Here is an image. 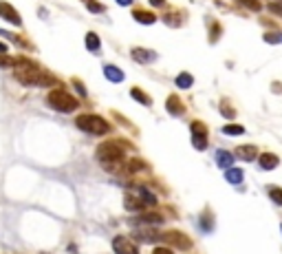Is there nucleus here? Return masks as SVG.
Instances as JSON below:
<instances>
[{
    "mask_svg": "<svg viewBox=\"0 0 282 254\" xmlns=\"http://www.w3.org/2000/svg\"><path fill=\"white\" fill-rule=\"evenodd\" d=\"M84 2H89V0H84Z\"/></svg>",
    "mask_w": 282,
    "mask_h": 254,
    "instance_id": "79ce46f5",
    "label": "nucleus"
},
{
    "mask_svg": "<svg viewBox=\"0 0 282 254\" xmlns=\"http://www.w3.org/2000/svg\"><path fill=\"white\" fill-rule=\"evenodd\" d=\"M47 104L51 109L60 111V113H71V111H75L80 106V100H75L73 95L66 93L64 89H55L47 95Z\"/></svg>",
    "mask_w": 282,
    "mask_h": 254,
    "instance_id": "39448f33",
    "label": "nucleus"
},
{
    "mask_svg": "<svg viewBox=\"0 0 282 254\" xmlns=\"http://www.w3.org/2000/svg\"><path fill=\"white\" fill-rule=\"evenodd\" d=\"M150 4H152V7H163V4H166V0H150Z\"/></svg>",
    "mask_w": 282,
    "mask_h": 254,
    "instance_id": "4c0bfd02",
    "label": "nucleus"
},
{
    "mask_svg": "<svg viewBox=\"0 0 282 254\" xmlns=\"http://www.w3.org/2000/svg\"><path fill=\"white\" fill-rule=\"evenodd\" d=\"M189 130H192V135H209L207 126H205L203 122H198V120H194L192 124H189Z\"/></svg>",
    "mask_w": 282,
    "mask_h": 254,
    "instance_id": "bb28decb",
    "label": "nucleus"
},
{
    "mask_svg": "<svg viewBox=\"0 0 282 254\" xmlns=\"http://www.w3.org/2000/svg\"><path fill=\"white\" fill-rule=\"evenodd\" d=\"M225 179L229 181V184H234V186H238V184H243V179H245V172L240 170V168H227L225 170Z\"/></svg>",
    "mask_w": 282,
    "mask_h": 254,
    "instance_id": "aec40b11",
    "label": "nucleus"
},
{
    "mask_svg": "<svg viewBox=\"0 0 282 254\" xmlns=\"http://www.w3.org/2000/svg\"><path fill=\"white\" fill-rule=\"evenodd\" d=\"M166 111L170 115H183L186 113V104H183V100L179 98V95H170V98L166 100Z\"/></svg>",
    "mask_w": 282,
    "mask_h": 254,
    "instance_id": "4468645a",
    "label": "nucleus"
},
{
    "mask_svg": "<svg viewBox=\"0 0 282 254\" xmlns=\"http://www.w3.org/2000/svg\"><path fill=\"white\" fill-rule=\"evenodd\" d=\"M220 33H223V29H220V22H218V20H209V33H207L209 42H212V44L218 42Z\"/></svg>",
    "mask_w": 282,
    "mask_h": 254,
    "instance_id": "5701e85b",
    "label": "nucleus"
},
{
    "mask_svg": "<svg viewBox=\"0 0 282 254\" xmlns=\"http://www.w3.org/2000/svg\"><path fill=\"white\" fill-rule=\"evenodd\" d=\"M130 55H132V60L139 62V64H152L157 60V53L150 49H132Z\"/></svg>",
    "mask_w": 282,
    "mask_h": 254,
    "instance_id": "ddd939ff",
    "label": "nucleus"
},
{
    "mask_svg": "<svg viewBox=\"0 0 282 254\" xmlns=\"http://www.w3.org/2000/svg\"><path fill=\"white\" fill-rule=\"evenodd\" d=\"M234 2H238L240 7H245V9H251V11H260V9H263L260 0H234Z\"/></svg>",
    "mask_w": 282,
    "mask_h": 254,
    "instance_id": "c85d7f7f",
    "label": "nucleus"
},
{
    "mask_svg": "<svg viewBox=\"0 0 282 254\" xmlns=\"http://www.w3.org/2000/svg\"><path fill=\"white\" fill-rule=\"evenodd\" d=\"M183 18H186L183 13H179V16H177V13H166V16H163V20H166L170 27H177V24H181Z\"/></svg>",
    "mask_w": 282,
    "mask_h": 254,
    "instance_id": "7c9ffc66",
    "label": "nucleus"
},
{
    "mask_svg": "<svg viewBox=\"0 0 282 254\" xmlns=\"http://www.w3.org/2000/svg\"><path fill=\"white\" fill-rule=\"evenodd\" d=\"M267 195H269V199L271 203H276V206H282V188L278 186H267Z\"/></svg>",
    "mask_w": 282,
    "mask_h": 254,
    "instance_id": "b1692460",
    "label": "nucleus"
},
{
    "mask_svg": "<svg viewBox=\"0 0 282 254\" xmlns=\"http://www.w3.org/2000/svg\"><path fill=\"white\" fill-rule=\"evenodd\" d=\"M75 126H78L80 130H84V133H91V135H106V133H110V124L104 118L95 115V113L80 115V118L75 120Z\"/></svg>",
    "mask_w": 282,
    "mask_h": 254,
    "instance_id": "20e7f679",
    "label": "nucleus"
},
{
    "mask_svg": "<svg viewBox=\"0 0 282 254\" xmlns=\"http://www.w3.org/2000/svg\"><path fill=\"white\" fill-rule=\"evenodd\" d=\"M198 230L205 232V235L214 230V215H212L209 208H205V210L201 212V217H198Z\"/></svg>",
    "mask_w": 282,
    "mask_h": 254,
    "instance_id": "2eb2a0df",
    "label": "nucleus"
},
{
    "mask_svg": "<svg viewBox=\"0 0 282 254\" xmlns=\"http://www.w3.org/2000/svg\"><path fill=\"white\" fill-rule=\"evenodd\" d=\"M220 113H223L227 120H234V118H236V111H234V106L229 104L227 100H220Z\"/></svg>",
    "mask_w": 282,
    "mask_h": 254,
    "instance_id": "cd10ccee",
    "label": "nucleus"
},
{
    "mask_svg": "<svg viewBox=\"0 0 282 254\" xmlns=\"http://www.w3.org/2000/svg\"><path fill=\"white\" fill-rule=\"evenodd\" d=\"M278 164H280V157L276 155V152H260V155H258V166H260V170L269 172V170L278 168Z\"/></svg>",
    "mask_w": 282,
    "mask_h": 254,
    "instance_id": "9b49d317",
    "label": "nucleus"
},
{
    "mask_svg": "<svg viewBox=\"0 0 282 254\" xmlns=\"http://www.w3.org/2000/svg\"><path fill=\"white\" fill-rule=\"evenodd\" d=\"M174 82H177L179 89H189V86H192V82H194V78H192L189 73H179Z\"/></svg>",
    "mask_w": 282,
    "mask_h": 254,
    "instance_id": "a878e982",
    "label": "nucleus"
},
{
    "mask_svg": "<svg viewBox=\"0 0 282 254\" xmlns=\"http://www.w3.org/2000/svg\"><path fill=\"white\" fill-rule=\"evenodd\" d=\"M236 152V159H243V161H254L258 159V148H256L254 144H245V146H238V148L234 150Z\"/></svg>",
    "mask_w": 282,
    "mask_h": 254,
    "instance_id": "f8f14e48",
    "label": "nucleus"
},
{
    "mask_svg": "<svg viewBox=\"0 0 282 254\" xmlns=\"http://www.w3.org/2000/svg\"><path fill=\"white\" fill-rule=\"evenodd\" d=\"M192 146L196 150H205L207 148V135H192Z\"/></svg>",
    "mask_w": 282,
    "mask_h": 254,
    "instance_id": "c756f323",
    "label": "nucleus"
},
{
    "mask_svg": "<svg viewBox=\"0 0 282 254\" xmlns=\"http://www.w3.org/2000/svg\"><path fill=\"white\" fill-rule=\"evenodd\" d=\"M152 254H174L172 252V248H163V246H159V248H155V252Z\"/></svg>",
    "mask_w": 282,
    "mask_h": 254,
    "instance_id": "c9c22d12",
    "label": "nucleus"
},
{
    "mask_svg": "<svg viewBox=\"0 0 282 254\" xmlns=\"http://www.w3.org/2000/svg\"><path fill=\"white\" fill-rule=\"evenodd\" d=\"M234 159H236V155H234V152H229V150H223V148H218V150H216V164H218V166H220V168H223V170L232 168Z\"/></svg>",
    "mask_w": 282,
    "mask_h": 254,
    "instance_id": "f3484780",
    "label": "nucleus"
},
{
    "mask_svg": "<svg viewBox=\"0 0 282 254\" xmlns=\"http://www.w3.org/2000/svg\"><path fill=\"white\" fill-rule=\"evenodd\" d=\"M16 80L24 86H40L42 84V78H44V71L38 67V62L29 58H16V71H13Z\"/></svg>",
    "mask_w": 282,
    "mask_h": 254,
    "instance_id": "7ed1b4c3",
    "label": "nucleus"
},
{
    "mask_svg": "<svg viewBox=\"0 0 282 254\" xmlns=\"http://www.w3.org/2000/svg\"><path fill=\"white\" fill-rule=\"evenodd\" d=\"M104 75L108 78V82L112 84H119V82H124V71H121L119 67H115V64H104Z\"/></svg>",
    "mask_w": 282,
    "mask_h": 254,
    "instance_id": "dca6fc26",
    "label": "nucleus"
},
{
    "mask_svg": "<svg viewBox=\"0 0 282 254\" xmlns=\"http://www.w3.org/2000/svg\"><path fill=\"white\" fill-rule=\"evenodd\" d=\"M148 170H150V164H146V161L139 159V157L126 161V172H130V175H137V172H148Z\"/></svg>",
    "mask_w": 282,
    "mask_h": 254,
    "instance_id": "a211bd4d",
    "label": "nucleus"
},
{
    "mask_svg": "<svg viewBox=\"0 0 282 254\" xmlns=\"http://www.w3.org/2000/svg\"><path fill=\"white\" fill-rule=\"evenodd\" d=\"M101 47V40H99V35L93 33V31H89L86 33V49L89 51H93V53H97Z\"/></svg>",
    "mask_w": 282,
    "mask_h": 254,
    "instance_id": "4be33fe9",
    "label": "nucleus"
},
{
    "mask_svg": "<svg viewBox=\"0 0 282 254\" xmlns=\"http://www.w3.org/2000/svg\"><path fill=\"white\" fill-rule=\"evenodd\" d=\"M223 133L229 135V137L245 135V126H240V124H227V126H223Z\"/></svg>",
    "mask_w": 282,
    "mask_h": 254,
    "instance_id": "393cba45",
    "label": "nucleus"
},
{
    "mask_svg": "<svg viewBox=\"0 0 282 254\" xmlns=\"http://www.w3.org/2000/svg\"><path fill=\"white\" fill-rule=\"evenodd\" d=\"M269 11L274 13V16H280L282 18V4L280 2H271L269 4Z\"/></svg>",
    "mask_w": 282,
    "mask_h": 254,
    "instance_id": "f704fd0d",
    "label": "nucleus"
},
{
    "mask_svg": "<svg viewBox=\"0 0 282 254\" xmlns=\"http://www.w3.org/2000/svg\"><path fill=\"white\" fill-rule=\"evenodd\" d=\"M265 42H269V44L282 42V31H269V33H265Z\"/></svg>",
    "mask_w": 282,
    "mask_h": 254,
    "instance_id": "473e14b6",
    "label": "nucleus"
},
{
    "mask_svg": "<svg viewBox=\"0 0 282 254\" xmlns=\"http://www.w3.org/2000/svg\"><path fill=\"white\" fill-rule=\"evenodd\" d=\"M126 148L128 144L121 139H110L97 146V159L108 172H124L126 170Z\"/></svg>",
    "mask_w": 282,
    "mask_h": 254,
    "instance_id": "f257e3e1",
    "label": "nucleus"
},
{
    "mask_svg": "<svg viewBox=\"0 0 282 254\" xmlns=\"http://www.w3.org/2000/svg\"><path fill=\"white\" fill-rule=\"evenodd\" d=\"M112 252L115 254H139V248H137L135 241H130L124 235H117L112 239Z\"/></svg>",
    "mask_w": 282,
    "mask_h": 254,
    "instance_id": "6e6552de",
    "label": "nucleus"
},
{
    "mask_svg": "<svg viewBox=\"0 0 282 254\" xmlns=\"http://www.w3.org/2000/svg\"><path fill=\"white\" fill-rule=\"evenodd\" d=\"M2 53H7V47H4V44L0 42V55H2Z\"/></svg>",
    "mask_w": 282,
    "mask_h": 254,
    "instance_id": "ea45409f",
    "label": "nucleus"
},
{
    "mask_svg": "<svg viewBox=\"0 0 282 254\" xmlns=\"http://www.w3.org/2000/svg\"><path fill=\"white\" fill-rule=\"evenodd\" d=\"M73 86H75V89H78V93L82 95V98H84V95H86V89H84V86H82L80 80H73Z\"/></svg>",
    "mask_w": 282,
    "mask_h": 254,
    "instance_id": "e433bc0d",
    "label": "nucleus"
},
{
    "mask_svg": "<svg viewBox=\"0 0 282 254\" xmlns=\"http://www.w3.org/2000/svg\"><path fill=\"white\" fill-rule=\"evenodd\" d=\"M0 67H16V58H9L7 53H2L0 55Z\"/></svg>",
    "mask_w": 282,
    "mask_h": 254,
    "instance_id": "72a5a7b5",
    "label": "nucleus"
},
{
    "mask_svg": "<svg viewBox=\"0 0 282 254\" xmlns=\"http://www.w3.org/2000/svg\"><path fill=\"white\" fill-rule=\"evenodd\" d=\"M132 223H141V226L155 228V226H161L163 223V215L161 212H139V217L132 219Z\"/></svg>",
    "mask_w": 282,
    "mask_h": 254,
    "instance_id": "9d476101",
    "label": "nucleus"
},
{
    "mask_svg": "<svg viewBox=\"0 0 282 254\" xmlns=\"http://www.w3.org/2000/svg\"><path fill=\"white\" fill-rule=\"evenodd\" d=\"M161 241L168 243L170 248H177V250H181V252H189L194 248V241L186 235V232H181V230H166V232H161Z\"/></svg>",
    "mask_w": 282,
    "mask_h": 254,
    "instance_id": "423d86ee",
    "label": "nucleus"
},
{
    "mask_svg": "<svg viewBox=\"0 0 282 254\" xmlns=\"http://www.w3.org/2000/svg\"><path fill=\"white\" fill-rule=\"evenodd\" d=\"M157 206V195L146 186H128L124 192V208L128 212H146V208Z\"/></svg>",
    "mask_w": 282,
    "mask_h": 254,
    "instance_id": "f03ea898",
    "label": "nucleus"
},
{
    "mask_svg": "<svg viewBox=\"0 0 282 254\" xmlns=\"http://www.w3.org/2000/svg\"><path fill=\"white\" fill-rule=\"evenodd\" d=\"M117 4H121V7H128V4H132V0H117Z\"/></svg>",
    "mask_w": 282,
    "mask_h": 254,
    "instance_id": "58836bf2",
    "label": "nucleus"
},
{
    "mask_svg": "<svg viewBox=\"0 0 282 254\" xmlns=\"http://www.w3.org/2000/svg\"><path fill=\"white\" fill-rule=\"evenodd\" d=\"M130 95L135 98L139 104H143V106H152V98L146 93V91H141L139 86H135V89H130Z\"/></svg>",
    "mask_w": 282,
    "mask_h": 254,
    "instance_id": "412c9836",
    "label": "nucleus"
},
{
    "mask_svg": "<svg viewBox=\"0 0 282 254\" xmlns=\"http://www.w3.org/2000/svg\"><path fill=\"white\" fill-rule=\"evenodd\" d=\"M0 18L9 20L11 24H16V27H20L22 24V18H20V13L16 11V7L9 2H4V0H0Z\"/></svg>",
    "mask_w": 282,
    "mask_h": 254,
    "instance_id": "1a4fd4ad",
    "label": "nucleus"
},
{
    "mask_svg": "<svg viewBox=\"0 0 282 254\" xmlns=\"http://www.w3.org/2000/svg\"><path fill=\"white\" fill-rule=\"evenodd\" d=\"M132 239L139 243H157V241H161V232H159L157 228L141 226V228H135V230H132Z\"/></svg>",
    "mask_w": 282,
    "mask_h": 254,
    "instance_id": "0eeeda50",
    "label": "nucleus"
},
{
    "mask_svg": "<svg viewBox=\"0 0 282 254\" xmlns=\"http://www.w3.org/2000/svg\"><path fill=\"white\" fill-rule=\"evenodd\" d=\"M280 232H282V223H280Z\"/></svg>",
    "mask_w": 282,
    "mask_h": 254,
    "instance_id": "a19ab883",
    "label": "nucleus"
},
{
    "mask_svg": "<svg viewBox=\"0 0 282 254\" xmlns=\"http://www.w3.org/2000/svg\"><path fill=\"white\" fill-rule=\"evenodd\" d=\"M132 18L141 24H155L157 22V13L146 11V9H135V11H132Z\"/></svg>",
    "mask_w": 282,
    "mask_h": 254,
    "instance_id": "6ab92c4d",
    "label": "nucleus"
},
{
    "mask_svg": "<svg viewBox=\"0 0 282 254\" xmlns=\"http://www.w3.org/2000/svg\"><path fill=\"white\" fill-rule=\"evenodd\" d=\"M86 7H89V11H93V13H104L106 11V7L101 2H97V0H89Z\"/></svg>",
    "mask_w": 282,
    "mask_h": 254,
    "instance_id": "2f4dec72",
    "label": "nucleus"
}]
</instances>
